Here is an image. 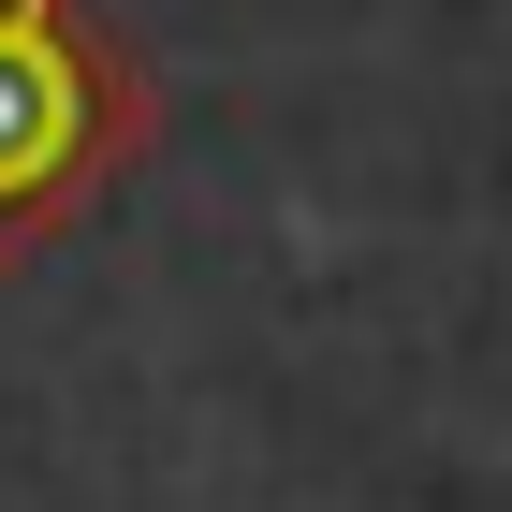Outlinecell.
<instances>
[{
	"instance_id": "cell-1",
	"label": "cell",
	"mask_w": 512,
	"mask_h": 512,
	"mask_svg": "<svg viewBox=\"0 0 512 512\" xmlns=\"http://www.w3.org/2000/svg\"><path fill=\"white\" fill-rule=\"evenodd\" d=\"M132 147H147V74L74 0H0V278L44 235H74L132 176Z\"/></svg>"
}]
</instances>
